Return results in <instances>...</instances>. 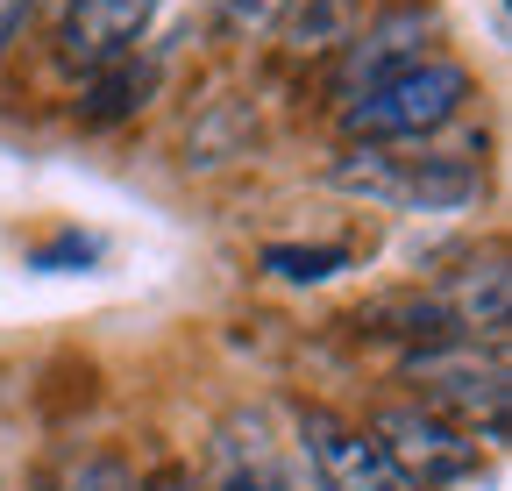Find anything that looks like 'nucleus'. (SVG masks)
<instances>
[{
	"instance_id": "nucleus-1",
	"label": "nucleus",
	"mask_w": 512,
	"mask_h": 491,
	"mask_svg": "<svg viewBox=\"0 0 512 491\" xmlns=\"http://www.w3.org/2000/svg\"><path fill=\"white\" fill-rule=\"evenodd\" d=\"M463 100H470V72L456 65V57H420V65H399V72H384V79L349 93L342 136L356 150L420 143V136L448 129V121L463 114Z\"/></svg>"
},
{
	"instance_id": "nucleus-2",
	"label": "nucleus",
	"mask_w": 512,
	"mask_h": 491,
	"mask_svg": "<svg viewBox=\"0 0 512 491\" xmlns=\"http://www.w3.org/2000/svg\"><path fill=\"white\" fill-rule=\"evenodd\" d=\"M335 186L377 207H420V214H448V207H470L484 171L470 150H427V157H392V150H349L335 171Z\"/></svg>"
},
{
	"instance_id": "nucleus-3",
	"label": "nucleus",
	"mask_w": 512,
	"mask_h": 491,
	"mask_svg": "<svg viewBox=\"0 0 512 491\" xmlns=\"http://www.w3.org/2000/svg\"><path fill=\"white\" fill-rule=\"evenodd\" d=\"M406 378L420 392L427 413H441L448 427H470L484 420V435H498V420H505V371L498 363H477L470 342H434L406 363Z\"/></svg>"
},
{
	"instance_id": "nucleus-4",
	"label": "nucleus",
	"mask_w": 512,
	"mask_h": 491,
	"mask_svg": "<svg viewBox=\"0 0 512 491\" xmlns=\"http://www.w3.org/2000/svg\"><path fill=\"white\" fill-rule=\"evenodd\" d=\"M370 442L399 463V477L413 491H441V484H463L477 470V442L463 435V427H448L441 413L427 406H384L370 420Z\"/></svg>"
},
{
	"instance_id": "nucleus-5",
	"label": "nucleus",
	"mask_w": 512,
	"mask_h": 491,
	"mask_svg": "<svg viewBox=\"0 0 512 491\" xmlns=\"http://www.w3.org/2000/svg\"><path fill=\"white\" fill-rule=\"evenodd\" d=\"M299 442H306V463L320 470L328 491H413L399 477V463L370 442V427H349L335 413H299Z\"/></svg>"
},
{
	"instance_id": "nucleus-6",
	"label": "nucleus",
	"mask_w": 512,
	"mask_h": 491,
	"mask_svg": "<svg viewBox=\"0 0 512 491\" xmlns=\"http://www.w3.org/2000/svg\"><path fill=\"white\" fill-rule=\"evenodd\" d=\"M150 15H157V0H72V8H64V29H57V57L72 72L121 65V57H136Z\"/></svg>"
},
{
	"instance_id": "nucleus-7",
	"label": "nucleus",
	"mask_w": 512,
	"mask_h": 491,
	"mask_svg": "<svg viewBox=\"0 0 512 491\" xmlns=\"http://www.w3.org/2000/svg\"><path fill=\"white\" fill-rule=\"evenodd\" d=\"M221 491H306V477L264 435V420H228V435H221Z\"/></svg>"
},
{
	"instance_id": "nucleus-8",
	"label": "nucleus",
	"mask_w": 512,
	"mask_h": 491,
	"mask_svg": "<svg viewBox=\"0 0 512 491\" xmlns=\"http://www.w3.org/2000/svg\"><path fill=\"white\" fill-rule=\"evenodd\" d=\"M434 22L420 15V8H399V15H384L377 29H363L356 36V65H349V93L356 86H370V79H384V72H399V65H420L427 57V36Z\"/></svg>"
},
{
	"instance_id": "nucleus-9",
	"label": "nucleus",
	"mask_w": 512,
	"mask_h": 491,
	"mask_svg": "<svg viewBox=\"0 0 512 491\" xmlns=\"http://www.w3.org/2000/svg\"><path fill=\"white\" fill-rule=\"evenodd\" d=\"M143 86H150V72H136V57L86 72V107H79V114H86V129H107V121L136 114V107H143Z\"/></svg>"
},
{
	"instance_id": "nucleus-10",
	"label": "nucleus",
	"mask_w": 512,
	"mask_h": 491,
	"mask_svg": "<svg viewBox=\"0 0 512 491\" xmlns=\"http://www.w3.org/2000/svg\"><path fill=\"white\" fill-rule=\"evenodd\" d=\"M285 36L292 50H335L349 43V22H356V0H285Z\"/></svg>"
},
{
	"instance_id": "nucleus-11",
	"label": "nucleus",
	"mask_w": 512,
	"mask_h": 491,
	"mask_svg": "<svg viewBox=\"0 0 512 491\" xmlns=\"http://www.w3.org/2000/svg\"><path fill=\"white\" fill-rule=\"evenodd\" d=\"M264 271L285 278V285H320V278L349 271V250H342V242H271Z\"/></svg>"
},
{
	"instance_id": "nucleus-12",
	"label": "nucleus",
	"mask_w": 512,
	"mask_h": 491,
	"mask_svg": "<svg viewBox=\"0 0 512 491\" xmlns=\"http://www.w3.org/2000/svg\"><path fill=\"white\" fill-rule=\"evenodd\" d=\"M64 491H143V484H136V470H128L121 456H93V463H79V477Z\"/></svg>"
},
{
	"instance_id": "nucleus-13",
	"label": "nucleus",
	"mask_w": 512,
	"mask_h": 491,
	"mask_svg": "<svg viewBox=\"0 0 512 491\" xmlns=\"http://www.w3.org/2000/svg\"><path fill=\"white\" fill-rule=\"evenodd\" d=\"M278 15H285V0H221V29H235V36L271 29Z\"/></svg>"
},
{
	"instance_id": "nucleus-14",
	"label": "nucleus",
	"mask_w": 512,
	"mask_h": 491,
	"mask_svg": "<svg viewBox=\"0 0 512 491\" xmlns=\"http://www.w3.org/2000/svg\"><path fill=\"white\" fill-rule=\"evenodd\" d=\"M100 257V242L93 235H57L50 250H36V271H57V264H93Z\"/></svg>"
},
{
	"instance_id": "nucleus-15",
	"label": "nucleus",
	"mask_w": 512,
	"mask_h": 491,
	"mask_svg": "<svg viewBox=\"0 0 512 491\" xmlns=\"http://www.w3.org/2000/svg\"><path fill=\"white\" fill-rule=\"evenodd\" d=\"M29 8H36V0H0V57H8V43L22 36V22H29Z\"/></svg>"
}]
</instances>
